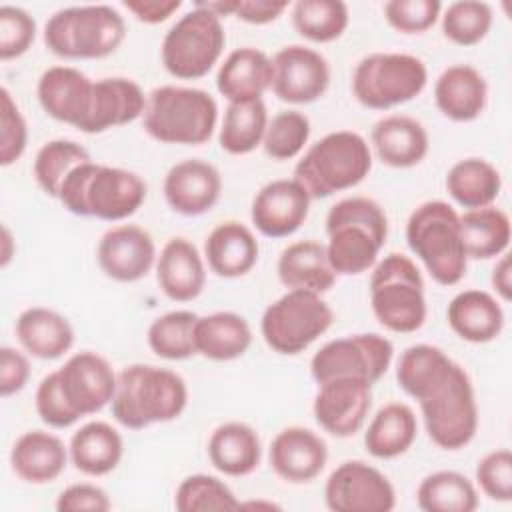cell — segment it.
Returning a JSON list of instances; mask_svg holds the SVG:
<instances>
[{"label":"cell","instance_id":"cell-47","mask_svg":"<svg viewBox=\"0 0 512 512\" xmlns=\"http://www.w3.org/2000/svg\"><path fill=\"white\" fill-rule=\"evenodd\" d=\"M310 138V120L298 110H282L268 120L262 148L272 160L296 158Z\"/></svg>","mask_w":512,"mask_h":512},{"label":"cell","instance_id":"cell-36","mask_svg":"<svg viewBox=\"0 0 512 512\" xmlns=\"http://www.w3.org/2000/svg\"><path fill=\"white\" fill-rule=\"evenodd\" d=\"M418 434L414 410L404 402L384 404L364 432V446L370 456L390 460L408 452Z\"/></svg>","mask_w":512,"mask_h":512},{"label":"cell","instance_id":"cell-55","mask_svg":"<svg viewBox=\"0 0 512 512\" xmlns=\"http://www.w3.org/2000/svg\"><path fill=\"white\" fill-rule=\"evenodd\" d=\"M28 378H30L28 358L12 346H2L0 348V394H2V398L18 394L26 386Z\"/></svg>","mask_w":512,"mask_h":512},{"label":"cell","instance_id":"cell-15","mask_svg":"<svg viewBox=\"0 0 512 512\" xmlns=\"http://www.w3.org/2000/svg\"><path fill=\"white\" fill-rule=\"evenodd\" d=\"M372 406V384L356 376H338L318 384L314 418L336 438L354 436L366 422Z\"/></svg>","mask_w":512,"mask_h":512},{"label":"cell","instance_id":"cell-14","mask_svg":"<svg viewBox=\"0 0 512 512\" xmlns=\"http://www.w3.org/2000/svg\"><path fill=\"white\" fill-rule=\"evenodd\" d=\"M324 502L332 512H388L396 506V492L378 468L346 460L330 472Z\"/></svg>","mask_w":512,"mask_h":512},{"label":"cell","instance_id":"cell-49","mask_svg":"<svg viewBox=\"0 0 512 512\" xmlns=\"http://www.w3.org/2000/svg\"><path fill=\"white\" fill-rule=\"evenodd\" d=\"M36 38V20L20 6H0V58L12 60L28 52Z\"/></svg>","mask_w":512,"mask_h":512},{"label":"cell","instance_id":"cell-1","mask_svg":"<svg viewBox=\"0 0 512 512\" xmlns=\"http://www.w3.org/2000/svg\"><path fill=\"white\" fill-rule=\"evenodd\" d=\"M326 254L336 274L356 276L372 268L388 238L384 208L368 196L338 200L326 216Z\"/></svg>","mask_w":512,"mask_h":512},{"label":"cell","instance_id":"cell-59","mask_svg":"<svg viewBox=\"0 0 512 512\" xmlns=\"http://www.w3.org/2000/svg\"><path fill=\"white\" fill-rule=\"evenodd\" d=\"M240 508H268V510H278L280 506H276V504H272V502H246V504L240 502Z\"/></svg>","mask_w":512,"mask_h":512},{"label":"cell","instance_id":"cell-6","mask_svg":"<svg viewBox=\"0 0 512 512\" xmlns=\"http://www.w3.org/2000/svg\"><path fill=\"white\" fill-rule=\"evenodd\" d=\"M406 242L440 286H454L466 276L460 216L448 202L428 200L416 206L406 222Z\"/></svg>","mask_w":512,"mask_h":512},{"label":"cell","instance_id":"cell-41","mask_svg":"<svg viewBox=\"0 0 512 512\" xmlns=\"http://www.w3.org/2000/svg\"><path fill=\"white\" fill-rule=\"evenodd\" d=\"M452 358L432 344L408 346L396 364L398 386L414 400H420L452 366Z\"/></svg>","mask_w":512,"mask_h":512},{"label":"cell","instance_id":"cell-54","mask_svg":"<svg viewBox=\"0 0 512 512\" xmlns=\"http://www.w3.org/2000/svg\"><path fill=\"white\" fill-rule=\"evenodd\" d=\"M110 506H112V502H110L106 490L96 484H90V482L70 484L68 488H64L58 494V500H56L58 512H82V510L106 512V510H110Z\"/></svg>","mask_w":512,"mask_h":512},{"label":"cell","instance_id":"cell-19","mask_svg":"<svg viewBox=\"0 0 512 512\" xmlns=\"http://www.w3.org/2000/svg\"><path fill=\"white\" fill-rule=\"evenodd\" d=\"M156 244L148 230L136 224L108 228L96 248L100 270L116 282H138L156 264Z\"/></svg>","mask_w":512,"mask_h":512},{"label":"cell","instance_id":"cell-3","mask_svg":"<svg viewBox=\"0 0 512 512\" xmlns=\"http://www.w3.org/2000/svg\"><path fill=\"white\" fill-rule=\"evenodd\" d=\"M186 404L188 386L184 378L170 368L152 364H130L122 368L110 402L116 422L130 430L170 422L184 412Z\"/></svg>","mask_w":512,"mask_h":512},{"label":"cell","instance_id":"cell-46","mask_svg":"<svg viewBox=\"0 0 512 512\" xmlns=\"http://www.w3.org/2000/svg\"><path fill=\"white\" fill-rule=\"evenodd\" d=\"M174 506L180 512H210L238 510L240 502L220 478L210 474H190L178 484Z\"/></svg>","mask_w":512,"mask_h":512},{"label":"cell","instance_id":"cell-16","mask_svg":"<svg viewBox=\"0 0 512 512\" xmlns=\"http://www.w3.org/2000/svg\"><path fill=\"white\" fill-rule=\"evenodd\" d=\"M56 374L66 402L80 418L100 412L114 398L118 374L96 352L84 350L72 354Z\"/></svg>","mask_w":512,"mask_h":512},{"label":"cell","instance_id":"cell-12","mask_svg":"<svg viewBox=\"0 0 512 512\" xmlns=\"http://www.w3.org/2000/svg\"><path fill=\"white\" fill-rule=\"evenodd\" d=\"M334 322L332 308L310 290H288L266 306L260 332L264 342L278 354L304 352Z\"/></svg>","mask_w":512,"mask_h":512},{"label":"cell","instance_id":"cell-21","mask_svg":"<svg viewBox=\"0 0 512 512\" xmlns=\"http://www.w3.org/2000/svg\"><path fill=\"white\" fill-rule=\"evenodd\" d=\"M166 204L182 216H200L216 206L222 194V178L216 166L200 158L174 164L164 176Z\"/></svg>","mask_w":512,"mask_h":512},{"label":"cell","instance_id":"cell-31","mask_svg":"<svg viewBox=\"0 0 512 512\" xmlns=\"http://www.w3.org/2000/svg\"><path fill=\"white\" fill-rule=\"evenodd\" d=\"M14 332L22 348L40 360H56L74 344V328L66 316L44 306H32L20 312Z\"/></svg>","mask_w":512,"mask_h":512},{"label":"cell","instance_id":"cell-33","mask_svg":"<svg viewBox=\"0 0 512 512\" xmlns=\"http://www.w3.org/2000/svg\"><path fill=\"white\" fill-rule=\"evenodd\" d=\"M252 344V330L244 316L220 310L206 316H198L194 324V346L196 354L228 362L244 356Z\"/></svg>","mask_w":512,"mask_h":512},{"label":"cell","instance_id":"cell-32","mask_svg":"<svg viewBox=\"0 0 512 512\" xmlns=\"http://www.w3.org/2000/svg\"><path fill=\"white\" fill-rule=\"evenodd\" d=\"M276 272L286 288L310 290L316 294L328 292L338 276L330 266L326 246L316 240L288 244L278 256Z\"/></svg>","mask_w":512,"mask_h":512},{"label":"cell","instance_id":"cell-43","mask_svg":"<svg viewBox=\"0 0 512 512\" xmlns=\"http://www.w3.org/2000/svg\"><path fill=\"white\" fill-rule=\"evenodd\" d=\"M90 160L92 158L82 144L66 138H56L46 142L38 150L34 158V178L46 196L58 200V192L66 176L76 166Z\"/></svg>","mask_w":512,"mask_h":512},{"label":"cell","instance_id":"cell-22","mask_svg":"<svg viewBox=\"0 0 512 512\" xmlns=\"http://www.w3.org/2000/svg\"><path fill=\"white\" fill-rule=\"evenodd\" d=\"M270 468L286 482L306 484L312 482L326 466V442L304 426H288L280 430L268 452Z\"/></svg>","mask_w":512,"mask_h":512},{"label":"cell","instance_id":"cell-26","mask_svg":"<svg viewBox=\"0 0 512 512\" xmlns=\"http://www.w3.org/2000/svg\"><path fill=\"white\" fill-rule=\"evenodd\" d=\"M370 138L380 162L392 168H412L420 164L430 148L424 124L406 114L380 118L372 126Z\"/></svg>","mask_w":512,"mask_h":512},{"label":"cell","instance_id":"cell-11","mask_svg":"<svg viewBox=\"0 0 512 512\" xmlns=\"http://www.w3.org/2000/svg\"><path fill=\"white\" fill-rule=\"evenodd\" d=\"M428 82L426 64L404 52H372L352 74L354 98L370 110H390L414 100Z\"/></svg>","mask_w":512,"mask_h":512},{"label":"cell","instance_id":"cell-4","mask_svg":"<svg viewBox=\"0 0 512 512\" xmlns=\"http://www.w3.org/2000/svg\"><path fill=\"white\" fill-rule=\"evenodd\" d=\"M126 38L122 14L108 4L68 6L44 24L46 48L66 60H94L114 54Z\"/></svg>","mask_w":512,"mask_h":512},{"label":"cell","instance_id":"cell-39","mask_svg":"<svg viewBox=\"0 0 512 512\" xmlns=\"http://www.w3.org/2000/svg\"><path fill=\"white\" fill-rule=\"evenodd\" d=\"M268 120V110L262 100L230 102L218 134L220 148L234 156L256 150L264 140Z\"/></svg>","mask_w":512,"mask_h":512},{"label":"cell","instance_id":"cell-58","mask_svg":"<svg viewBox=\"0 0 512 512\" xmlns=\"http://www.w3.org/2000/svg\"><path fill=\"white\" fill-rule=\"evenodd\" d=\"M10 258H12V234H10L8 226H2V258H0V266L6 268Z\"/></svg>","mask_w":512,"mask_h":512},{"label":"cell","instance_id":"cell-20","mask_svg":"<svg viewBox=\"0 0 512 512\" xmlns=\"http://www.w3.org/2000/svg\"><path fill=\"white\" fill-rule=\"evenodd\" d=\"M36 94L50 118L82 130L92 110L94 80L74 66H50L40 74Z\"/></svg>","mask_w":512,"mask_h":512},{"label":"cell","instance_id":"cell-35","mask_svg":"<svg viewBox=\"0 0 512 512\" xmlns=\"http://www.w3.org/2000/svg\"><path fill=\"white\" fill-rule=\"evenodd\" d=\"M70 462L86 476L110 474L122 460L124 440L120 432L102 420L80 426L68 444Z\"/></svg>","mask_w":512,"mask_h":512},{"label":"cell","instance_id":"cell-57","mask_svg":"<svg viewBox=\"0 0 512 512\" xmlns=\"http://www.w3.org/2000/svg\"><path fill=\"white\" fill-rule=\"evenodd\" d=\"M490 284L496 290V294L508 302L512 298V266H510V254H500L490 276Z\"/></svg>","mask_w":512,"mask_h":512},{"label":"cell","instance_id":"cell-51","mask_svg":"<svg viewBox=\"0 0 512 512\" xmlns=\"http://www.w3.org/2000/svg\"><path fill=\"white\" fill-rule=\"evenodd\" d=\"M476 482L494 502L512 500V454L508 448L488 452L476 464Z\"/></svg>","mask_w":512,"mask_h":512},{"label":"cell","instance_id":"cell-42","mask_svg":"<svg viewBox=\"0 0 512 512\" xmlns=\"http://www.w3.org/2000/svg\"><path fill=\"white\" fill-rule=\"evenodd\" d=\"M290 14L296 32L318 44L338 40L350 22L348 6L342 0H298Z\"/></svg>","mask_w":512,"mask_h":512},{"label":"cell","instance_id":"cell-50","mask_svg":"<svg viewBox=\"0 0 512 512\" xmlns=\"http://www.w3.org/2000/svg\"><path fill=\"white\" fill-rule=\"evenodd\" d=\"M438 0H388L384 4L386 22L402 34H422L440 18Z\"/></svg>","mask_w":512,"mask_h":512},{"label":"cell","instance_id":"cell-10","mask_svg":"<svg viewBox=\"0 0 512 512\" xmlns=\"http://www.w3.org/2000/svg\"><path fill=\"white\" fill-rule=\"evenodd\" d=\"M226 46V32L218 14L196 2L164 34L160 58L166 72L180 80L206 76L220 60Z\"/></svg>","mask_w":512,"mask_h":512},{"label":"cell","instance_id":"cell-45","mask_svg":"<svg viewBox=\"0 0 512 512\" xmlns=\"http://www.w3.org/2000/svg\"><path fill=\"white\" fill-rule=\"evenodd\" d=\"M442 20V34L458 46H474L492 28V6L480 0H458L448 4Z\"/></svg>","mask_w":512,"mask_h":512},{"label":"cell","instance_id":"cell-5","mask_svg":"<svg viewBox=\"0 0 512 512\" xmlns=\"http://www.w3.org/2000/svg\"><path fill=\"white\" fill-rule=\"evenodd\" d=\"M216 122L218 104L212 94L174 84L154 88L142 114L146 134L164 144H204L214 134Z\"/></svg>","mask_w":512,"mask_h":512},{"label":"cell","instance_id":"cell-27","mask_svg":"<svg viewBox=\"0 0 512 512\" xmlns=\"http://www.w3.org/2000/svg\"><path fill=\"white\" fill-rule=\"evenodd\" d=\"M434 102L438 110L454 122L476 120L488 102V84L478 68L452 64L436 78Z\"/></svg>","mask_w":512,"mask_h":512},{"label":"cell","instance_id":"cell-48","mask_svg":"<svg viewBox=\"0 0 512 512\" xmlns=\"http://www.w3.org/2000/svg\"><path fill=\"white\" fill-rule=\"evenodd\" d=\"M28 144L26 120L6 86L0 88V166H10Z\"/></svg>","mask_w":512,"mask_h":512},{"label":"cell","instance_id":"cell-13","mask_svg":"<svg viewBox=\"0 0 512 512\" xmlns=\"http://www.w3.org/2000/svg\"><path fill=\"white\" fill-rule=\"evenodd\" d=\"M394 356V346L376 332L352 334L326 342L310 360V374L316 384L338 376L364 378L378 382Z\"/></svg>","mask_w":512,"mask_h":512},{"label":"cell","instance_id":"cell-38","mask_svg":"<svg viewBox=\"0 0 512 512\" xmlns=\"http://www.w3.org/2000/svg\"><path fill=\"white\" fill-rule=\"evenodd\" d=\"M446 190L456 204L466 210L492 206L500 196L502 176L484 158L458 160L446 174Z\"/></svg>","mask_w":512,"mask_h":512},{"label":"cell","instance_id":"cell-29","mask_svg":"<svg viewBox=\"0 0 512 512\" xmlns=\"http://www.w3.org/2000/svg\"><path fill=\"white\" fill-rule=\"evenodd\" d=\"M258 240L252 230L236 220H226L210 230L204 240V256L220 278H240L258 262Z\"/></svg>","mask_w":512,"mask_h":512},{"label":"cell","instance_id":"cell-7","mask_svg":"<svg viewBox=\"0 0 512 512\" xmlns=\"http://www.w3.org/2000/svg\"><path fill=\"white\" fill-rule=\"evenodd\" d=\"M372 168L368 142L352 130H336L314 142L294 166V178L312 200L360 184Z\"/></svg>","mask_w":512,"mask_h":512},{"label":"cell","instance_id":"cell-8","mask_svg":"<svg viewBox=\"0 0 512 512\" xmlns=\"http://www.w3.org/2000/svg\"><path fill=\"white\" fill-rule=\"evenodd\" d=\"M370 304L386 330L398 334L420 330L426 320V298L418 266L400 252L384 256L370 276Z\"/></svg>","mask_w":512,"mask_h":512},{"label":"cell","instance_id":"cell-23","mask_svg":"<svg viewBox=\"0 0 512 512\" xmlns=\"http://www.w3.org/2000/svg\"><path fill=\"white\" fill-rule=\"evenodd\" d=\"M156 280L174 302L198 298L206 284V268L198 248L182 236L170 238L156 258Z\"/></svg>","mask_w":512,"mask_h":512},{"label":"cell","instance_id":"cell-17","mask_svg":"<svg viewBox=\"0 0 512 512\" xmlns=\"http://www.w3.org/2000/svg\"><path fill=\"white\" fill-rule=\"evenodd\" d=\"M272 92L288 104H310L324 96L330 86V64L314 48L290 44L274 58Z\"/></svg>","mask_w":512,"mask_h":512},{"label":"cell","instance_id":"cell-56","mask_svg":"<svg viewBox=\"0 0 512 512\" xmlns=\"http://www.w3.org/2000/svg\"><path fill=\"white\" fill-rule=\"evenodd\" d=\"M122 6L144 24H160L182 8L180 0H124Z\"/></svg>","mask_w":512,"mask_h":512},{"label":"cell","instance_id":"cell-53","mask_svg":"<svg viewBox=\"0 0 512 512\" xmlns=\"http://www.w3.org/2000/svg\"><path fill=\"white\" fill-rule=\"evenodd\" d=\"M208 10L222 16H236L248 24H268L282 16L288 8L286 0H216L202 2Z\"/></svg>","mask_w":512,"mask_h":512},{"label":"cell","instance_id":"cell-52","mask_svg":"<svg viewBox=\"0 0 512 512\" xmlns=\"http://www.w3.org/2000/svg\"><path fill=\"white\" fill-rule=\"evenodd\" d=\"M34 406H36L40 420L44 424H48L50 428H58V430L70 428L72 424H76L80 420V416L70 408V404L66 402L64 394L60 390L56 370L46 374L40 380V384L36 388Z\"/></svg>","mask_w":512,"mask_h":512},{"label":"cell","instance_id":"cell-25","mask_svg":"<svg viewBox=\"0 0 512 512\" xmlns=\"http://www.w3.org/2000/svg\"><path fill=\"white\" fill-rule=\"evenodd\" d=\"M146 98L138 82L122 76L94 82L92 110L80 132L100 134L116 126L134 122L144 114Z\"/></svg>","mask_w":512,"mask_h":512},{"label":"cell","instance_id":"cell-28","mask_svg":"<svg viewBox=\"0 0 512 512\" xmlns=\"http://www.w3.org/2000/svg\"><path fill=\"white\" fill-rule=\"evenodd\" d=\"M64 442L44 430H28L16 438L10 450L12 472L28 484H48L56 480L68 464Z\"/></svg>","mask_w":512,"mask_h":512},{"label":"cell","instance_id":"cell-2","mask_svg":"<svg viewBox=\"0 0 512 512\" xmlns=\"http://www.w3.org/2000/svg\"><path fill=\"white\" fill-rule=\"evenodd\" d=\"M148 186L132 170L84 162L60 186L58 202L74 216L120 222L146 200Z\"/></svg>","mask_w":512,"mask_h":512},{"label":"cell","instance_id":"cell-9","mask_svg":"<svg viewBox=\"0 0 512 512\" xmlns=\"http://www.w3.org/2000/svg\"><path fill=\"white\" fill-rule=\"evenodd\" d=\"M428 438L442 450H460L478 430V404L468 372L452 362L448 372L418 400Z\"/></svg>","mask_w":512,"mask_h":512},{"label":"cell","instance_id":"cell-44","mask_svg":"<svg viewBox=\"0 0 512 512\" xmlns=\"http://www.w3.org/2000/svg\"><path fill=\"white\" fill-rule=\"evenodd\" d=\"M198 314L192 310H172L156 320L148 328L150 350L164 360H186L196 354L194 324Z\"/></svg>","mask_w":512,"mask_h":512},{"label":"cell","instance_id":"cell-18","mask_svg":"<svg viewBox=\"0 0 512 512\" xmlns=\"http://www.w3.org/2000/svg\"><path fill=\"white\" fill-rule=\"evenodd\" d=\"M310 200L308 190L296 178L272 180L252 200V224L268 238H286L306 222Z\"/></svg>","mask_w":512,"mask_h":512},{"label":"cell","instance_id":"cell-40","mask_svg":"<svg viewBox=\"0 0 512 512\" xmlns=\"http://www.w3.org/2000/svg\"><path fill=\"white\" fill-rule=\"evenodd\" d=\"M416 502L424 512H472L478 506V492L462 472L438 470L422 478Z\"/></svg>","mask_w":512,"mask_h":512},{"label":"cell","instance_id":"cell-30","mask_svg":"<svg viewBox=\"0 0 512 512\" xmlns=\"http://www.w3.org/2000/svg\"><path fill=\"white\" fill-rule=\"evenodd\" d=\"M446 320L456 336L472 344L490 342L504 328L500 302L490 292L478 288L458 292L448 304Z\"/></svg>","mask_w":512,"mask_h":512},{"label":"cell","instance_id":"cell-37","mask_svg":"<svg viewBox=\"0 0 512 512\" xmlns=\"http://www.w3.org/2000/svg\"><path fill=\"white\" fill-rule=\"evenodd\" d=\"M460 236L468 258L490 260L506 252L512 236L510 218L496 206L466 210L460 216Z\"/></svg>","mask_w":512,"mask_h":512},{"label":"cell","instance_id":"cell-34","mask_svg":"<svg viewBox=\"0 0 512 512\" xmlns=\"http://www.w3.org/2000/svg\"><path fill=\"white\" fill-rule=\"evenodd\" d=\"M208 458L212 466L226 476L252 474L262 458L258 432L246 422H224L208 438Z\"/></svg>","mask_w":512,"mask_h":512},{"label":"cell","instance_id":"cell-24","mask_svg":"<svg viewBox=\"0 0 512 512\" xmlns=\"http://www.w3.org/2000/svg\"><path fill=\"white\" fill-rule=\"evenodd\" d=\"M274 66L266 52L242 46L232 50L218 68L216 88L228 102L262 100L272 88Z\"/></svg>","mask_w":512,"mask_h":512}]
</instances>
